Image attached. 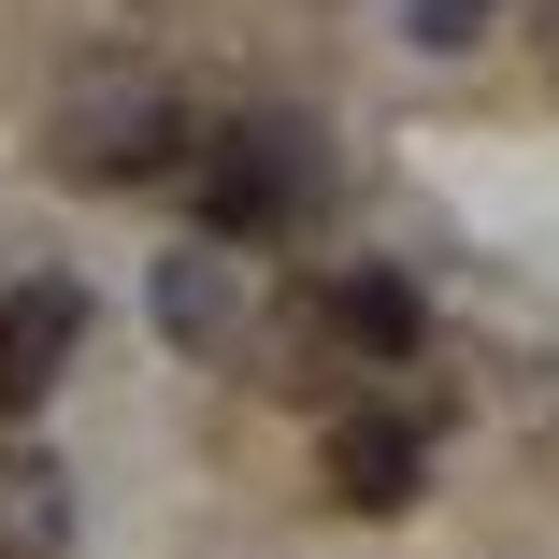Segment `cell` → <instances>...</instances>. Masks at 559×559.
<instances>
[{
	"label": "cell",
	"instance_id": "obj_6",
	"mask_svg": "<svg viewBox=\"0 0 559 559\" xmlns=\"http://www.w3.org/2000/svg\"><path fill=\"white\" fill-rule=\"evenodd\" d=\"M330 345H359V359H416L430 345V287L402 259H359L345 287H330Z\"/></svg>",
	"mask_w": 559,
	"mask_h": 559
},
{
	"label": "cell",
	"instance_id": "obj_5",
	"mask_svg": "<svg viewBox=\"0 0 559 559\" xmlns=\"http://www.w3.org/2000/svg\"><path fill=\"white\" fill-rule=\"evenodd\" d=\"M144 301H158V330H173L187 359H215V345H245V287H230V259H215V245H158Z\"/></svg>",
	"mask_w": 559,
	"mask_h": 559
},
{
	"label": "cell",
	"instance_id": "obj_3",
	"mask_svg": "<svg viewBox=\"0 0 559 559\" xmlns=\"http://www.w3.org/2000/svg\"><path fill=\"white\" fill-rule=\"evenodd\" d=\"M316 460H330V502H345V516H402V502L430 488V416H402V402H345Z\"/></svg>",
	"mask_w": 559,
	"mask_h": 559
},
{
	"label": "cell",
	"instance_id": "obj_1",
	"mask_svg": "<svg viewBox=\"0 0 559 559\" xmlns=\"http://www.w3.org/2000/svg\"><path fill=\"white\" fill-rule=\"evenodd\" d=\"M173 173H201L187 201H201V230L215 245H273L287 215H316V187H330V144H316V116H215V130H187V158Z\"/></svg>",
	"mask_w": 559,
	"mask_h": 559
},
{
	"label": "cell",
	"instance_id": "obj_4",
	"mask_svg": "<svg viewBox=\"0 0 559 559\" xmlns=\"http://www.w3.org/2000/svg\"><path fill=\"white\" fill-rule=\"evenodd\" d=\"M72 359H86V287H72V273L0 287V416H44Z\"/></svg>",
	"mask_w": 559,
	"mask_h": 559
},
{
	"label": "cell",
	"instance_id": "obj_7",
	"mask_svg": "<svg viewBox=\"0 0 559 559\" xmlns=\"http://www.w3.org/2000/svg\"><path fill=\"white\" fill-rule=\"evenodd\" d=\"M0 559H72V474L44 444H0Z\"/></svg>",
	"mask_w": 559,
	"mask_h": 559
},
{
	"label": "cell",
	"instance_id": "obj_2",
	"mask_svg": "<svg viewBox=\"0 0 559 559\" xmlns=\"http://www.w3.org/2000/svg\"><path fill=\"white\" fill-rule=\"evenodd\" d=\"M44 158H58L72 187H158V173L187 158V100H173V72H144V58H86V72L58 86V116H44Z\"/></svg>",
	"mask_w": 559,
	"mask_h": 559
},
{
	"label": "cell",
	"instance_id": "obj_9",
	"mask_svg": "<svg viewBox=\"0 0 559 559\" xmlns=\"http://www.w3.org/2000/svg\"><path fill=\"white\" fill-rule=\"evenodd\" d=\"M545 72H559V0H545Z\"/></svg>",
	"mask_w": 559,
	"mask_h": 559
},
{
	"label": "cell",
	"instance_id": "obj_8",
	"mask_svg": "<svg viewBox=\"0 0 559 559\" xmlns=\"http://www.w3.org/2000/svg\"><path fill=\"white\" fill-rule=\"evenodd\" d=\"M488 15H502V0H402V29H416L430 58H460V44H488Z\"/></svg>",
	"mask_w": 559,
	"mask_h": 559
}]
</instances>
